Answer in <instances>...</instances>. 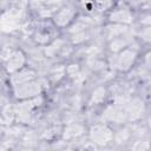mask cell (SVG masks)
I'll list each match as a JSON object with an SVG mask.
<instances>
[{
    "label": "cell",
    "mask_w": 151,
    "mask_h": 151,
    "mask_svg": "<svg viewBox=\"0 0 151 151\" xmlns=\"http://www.w3.org/2000/svg\"><path fill=\"white\" fill-rule=\"evenodd\" d=\"M113 134L111 132V130L104 125H96L91 129V138L93 140V143L97 144H106L107 142H110L112 139Z\"/></svg>",
    "instance_id": "1"
},
{
    "label": "cell",
    "mask_w": 151,
    "mask_h": 151,
    "mask_svg": "<svg viewBox=\"0 0 151 151\" xmlns=\"http://www.w3.org/2000/svg\"><path fill=\"white\" fill-rule=\"evenodd\" d=\"M136 59V52L132 50H125L120 53V55L117 59V66L122 71H126L131 67Z\"/></svg>",
    "instance_id": "2"
},
{
    "label": "cell",
    "mask_w": 151,
    "mask_h": 151,
    "mask_svg": "<svg viewBox=\"0 0 151 151\" xmlns=\"http://www.w3.org/2000/svg\"><path fill=\"white\" fill-rule=\"evenodd\" d=\"M40 91V86L37 83H26V84H21L20 87L17 90V96L18 97H29V96H34L38 94V92Z\"/></svg>",
    "instance_id": "3"
},
{
    "label": "cell",
    "mask_w": 151,
    "mask_h": 151,
    "mask_svg": "<svg viewBox=\"0 0 151 151\" xmlns=\"http://www.w3.org/2000/svg\"><path fill=\"white\" fill-rule=\"evenodd\" d=\"M143 111H144V104L139 99L131 100L129 103V106H127V110H126L130 119H137V118H139L142 116Z\"/></svg>",
    "instance_id": "4"
},
{
    "label": "cell",
    "mask_w": 151,
    "mask_h": 151,
    "mask_svg": "<svg viewBox=\"0 0 151 151\" xmlns=\"http://www.w3.org/2000/svg\"><path fill=\"white\" fill-rule=\"evenodd\" d=\"M25 61V57L21 52H14L13 54H11V57L8 58V63H7V70L13 72L18 68H20L22 66Z\"/></svg>",
    "instance_id": "5"
},
{
    "label": "cell",
    "mask_w": 151,
    "mask_h": 151,
    "mask_svg": "<svg viewBox=\"0 0 151 151\" xmlns=\"http://www.w3.org/2000/svg\"><path fill=\"white\" fill-rule=\"evenodd\" d=\"M74 14V11L72 7H66V8H63L60 12H58V14L55 15V24L59 25V26H64L66 25L73 17Z\"/></svg>",
    "instance_id": "6"
},
{
    "label": "cell",
    "mask_w": 151,
    "mask_h": 151,
    "mask_svg": "<svg viewBox=\"0 0 151 151\" xmlns=\"http://www.w3.org/2000/svg\"><path fill=\"white\" fill-rule=\"evenodd\" d=\"M127 113H125V111L123 109H120L119 106L116 107H109L105 112L106 118H109L110 120H114V122H122L125 119Z\"/></svg>",
    "instance_id": "7"
},
{
    "label": "cell",
    "mask_w": 151,
    "mask_h": 151,
    "mask_svg": "<svg viewBox=\"0 0 151 151\" xmlns=\"http://www.w3.org/2000/svg\"><path fill=\"white\" fill-rule=\"evenodd\" d=\"M111 20L119 22H130L132 21V15L126 9H118L111 14Z\"/></svg>",
    "instance_id": "8"
},
{
    "label": "cell",
    "mask_w": 151,
    "mask_h": 151,
    "mask_svg": "<svg viewBox=\"0 0 151 151\" xmlns=\"http://www.w3.org/2000/svg\"><path fill=\"white\" fill-rule=\"evenodd\" d=\"M33 76H34V73H33L32 71H29V70L21 71V72H19L18 74L13 76L12 81H13V84H14V85H21V84L26 83L27 80L32 79V78H33Z\"/></svg>",
    "instance_id": "9"
},
{
    "label": "cell",
    "mask_w": 151,
    "mask_h": 151,
    "mask_svg": "<svg viewBox=\"0 0 151 151\" xmlns=\"http://www.w3.org/2000/svg\"><path fill=\"white\" fill-rule=\"evenodd\" d=\"M83 132V127L80 125H72L70 127H67V130L65 131V137L70 138V137H74V136H79Z\"/></svg>",
    "instance_id": "10"
},
{
    "label": "cell",
    "mask_w": 151,
    "mask_h": 151,
    "mask_svg": "<svg viewBox=\"0 0 151 151\" xmlns=\"http://www.w3.org/2000/svg\"><path fill=\"white\" fill-rule=\"evenodd\" d=\"M105 97V90L103 87H98L92 96V103H100Z\"/></svg>",
    "instance_id": "11"
},
{
    "label": "cell",
    "mask_w": 151,
    "mask_h": 151,
    "mask_svg": "<svg viewBox=\"0 0 151 151\" xmlns=\"http://www.w3.org/2000/svg\"><path fill=\"white\" fill-rule=\"evenodd\" d=\"M140 35L143 37V39H144V40H146V41L151 42V27L145 28V29L140 33Z\"/></svg>",
    "instance_id": "12"
},
{
    "label": "cell",
    "mask_w": 151,
    "mask_h": 151,
    "mask_svg": "<svg viewBox=\"0 0 151 151\" xmlns=\"http://www.w3.org/2000/svg\"><path fill=\"white\" fill-rule=\"evenodd\" d=\"M97 4L100 7H109L111 4V0H97Z\"/></svg>",
    "instance_id": "13"
},
{
    "label": "cell",
    "mask_w": 151,
    "mask_h": 151,
    "mask_svg": "<svg viewBox=\"0 0 151 151\" xmlns=\"http://www.w3.org/2000/svg\"><path fill=\"white\" fill-rule=\"evenodd\" d=\"M146 64H147V65L151 67V52H150V53L146 55Z\"/></svg>",
    "instance_id": "14"
},
{
    "label": "cell",
    "mask_w": 151,
    "mask_h": 151,
    "mask_svg": "<svg viewBox=\"0 0 151 151\" xmlns=\"http://www.w3.org/2000/svg\"><path fill=\"white\" fill-rule=\"evenodd\" d=\"M150 125H151V119H150Z\"/></svg>",
    "instance_id": "15"
},
{
    "label": "cell",
    "mask_w": 151,
    "mask_h": 151,
    "mask_svg": "<svg viewBox=\"0 0 151 151\" xmlns=\"http://www.w3.org/2000/svg\"><path fill=\"white\" fill-rule=\"evenodd\" d=\"M150 1H151V0H150Z\"/></svg>",
    "instance_id": "16"
}]
</instances>
